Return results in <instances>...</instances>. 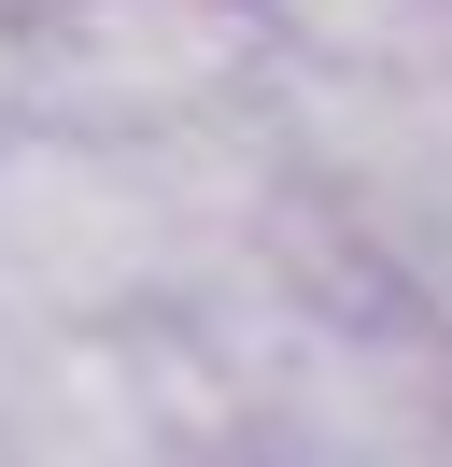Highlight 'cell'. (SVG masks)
Returning a JSON list of instances; mask_svg holds the SVG:
<instances>
[{
	"label": "cell",
	"mask_w": 452,
	"mask_h": 467,
	"mask_svg": "<svg viewBox=\"0 0 452 467\" xmlns=\"http://www.w3.org/2000/svg\"><path fill=\"white\" fill-rule=\"evenodd\" d=\"M128 297H184V227L141 142H0V312L99 326Z\"/></svg>",
	"instance_id": "1"
},
{
	"label": "cell",
	"mask_w": 452,
	"mask_h": 467,
	"mask_svg": "<svg viewBox=\"0 0 452 467\" xmlns=\"http://www.w3.org/2000/svg\"><path fill=\"white\" fill-rule=\"evenodd\" d=\"M254 71V29L226 0H71L28 57V99L85 142H170Z\"/></svg>",
	"instance_id": "2"
},
{
	"label": "cell",
	"mask_w": 452,
	"mask_h": 467,
	"mask_svg": "<svg viewBox=\"0 0 452 467\" xmlns=\"http://www.w3.org/2000/svg\"><path fill=\"white\" fill-rule=\"evenodd\" d=\"M269 15L354 86H410V71L452 57V0H269Z\"/></svg>",
	"instance_id": "3"
}]
</instances>
